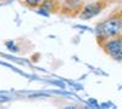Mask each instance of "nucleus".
<instances>
[{
  "mask_svg": "<svg viewBox=\"0 0 122 109\" xmlns=\"http://www.w3.org/2000/svg\"><path fill=\"white\" fill-rule=\"evenodd\" d=\"M121 31H122V17L117 15L110 17L98 27V33L103 38L115 36Z\"/></svg>",
  "mask_w": 122,
  "mask_h": 109,
  "instance_id": "1",
  "label": "nucleus"
},
{
  "mask_svg": "<svg viewBox=\"0 0 122 109\" xmlns=\"http://www.w3.org/2000/svg\"><path fill=\"white\" fill-rule=\"evenodd\" d=\"M105 51L115 59L121 61L122 59V40L121 39H114L105 44Z\"/></svg>",
  "mask_w": 122,
  "mask_h": 109,
  "instance_id": "2",
  "label": "nucleus"
},
{
  "mask_svg": "<svg viewBox=\"0 0 122 109\" xmlns=\"http://www.w3.org/2000/svg\"><path fill=\"white\" fill-rule=\"evenodd\" d=\"M101 6L100 4L95 3V4H89L87 5L84 9H83V11H82V15H81V17L82 18H92L93 16L98 15L100 12V10H101Z\"/></svg>",
  "mask_w": 122,
  "mask_h": 109,
  "instance_id": "3",
  "label": "nucleus"
},
{
  "mask_svg": "<svg viewBox=\"0 0 122 109\" xmlns=\"http://www.w3.org/2000/svg\"><path fill=\"white\" fill-rule=\"evenodd\" d=\"M26 1L30 6H36V5H39L40 3H42V0H26Z\"/></svg>",
  "mask_w": 122,
  "mask_h": 109,
  "instance_id": "4",
  "label": "nucleus"
}]
</instances>
